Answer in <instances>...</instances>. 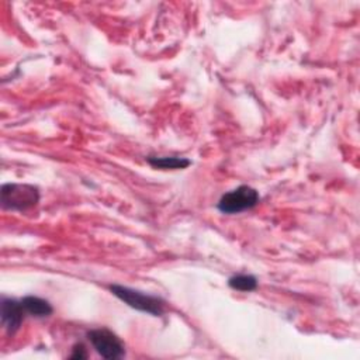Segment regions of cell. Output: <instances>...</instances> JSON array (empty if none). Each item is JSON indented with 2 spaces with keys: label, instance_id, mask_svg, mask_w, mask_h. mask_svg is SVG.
Instances as JSON below:
<instances>
[{
  "label": "cell",
  "instance_id": "8",
  "mask_svg": "<svg viewBox=\"0 0 360 360\" xmlns=\"http://www.w3.org/2000/svg\"><path fill=\"white\" fill-rule=\"evenodd\" d=\"M228 285L233 290L249 292L256 290L257 287V278L252 274H238L228 280Z\"/></svg>",
  "mask_w": 360,
  "mask_h": 360
},
{
  "label": "cell",
  "instance_id": "4",
  "mask_svg": "<svg viewBox=\"0 0 360 360\" xmlns=\"http://www.w3.org/2000/svg\"><path fill=\"white\" fill-rule=\"evenodd\" d=\"M94 350L104 359H120L125 354L124 343L121 339L107 328L93 329L87 333Z\"/></svg>",
  "mask_w": 360,
  "mask_h": 360
},
{
  "label": "cell",
  "instance_id": "1",
  "mask_svg": "<svg viewBox=\"0 0 360 360\" xmlns=\"http://www.w3.org/2000/svg\"><path fill=\"white\" fill-rule=\"evenodd\" d=\"M39 201V190L32 184L7 183L1 186L0 202L4 210L25 211L32 208Z\"/></svg>",
  "mask_w": 360,
  "mask_h": 360
},
{
  "label": "cell",
  "instance_id": "5",
  "mask_svg": "<svg viewBox=\"0 0 360 360\" xmlns=\"http://www.w3.org/2000/svg\"><path fill=\"white\" fill-rule=\"evenodd\" d=\"M25 308L20 301L14 298H3L1 301V323L8 335H14L25 316Z\"/></svg>",
  "mask_w": 360,
  "mask_h": 360
},
{
  "label": "cell",
  "instance_id": "2",
  "mask_svg": "<svg viewBox=\"0 0 360 360\" xmlns=\"http://www.w3.org/2000/svg\"><path fill=\"white\" fill-rule=\"evenodd\" d=\"M108 288L117 298L136 311L146 312L153 316H160L165 312V301L156 295L145 294L120 284H111Z\"/></svg>",
  "mask_w": 360,
  "mask_h": 360
},
{
  "label": "cell",
  "instance_id": "9",
  "mask_svg": "<svg viewBox=\"0 0 360 360\" xmlns=\"http://www.w3.org/2000/svg\"><path fill=\"white\" fill-rule=\"evenodd\" d=\"M87 357V353H86V349L82 343H77L73 346L72 349V354H70V359H86Z\"/></svg>",
  "mask_w": 360,
  "mask_h": 360
},
{
  "label": "cell",
  "instance_id": "6",
  "mask_svg": "<svg viewBox=\"0 0 360 360\" xmlns=\"http://www.w3.org/2000/svg\"><path fill=\"white\" fill-rule=\"evenodd\" d=\"M21 302L25 308V312L37 318H45L53 312V308L49 304V301L35 295H27L21 300Z\"/></svg>",
  "mask_w": 360,
  "mask_h": 360
},
{
  "label": "cell",
  "instance_id": "3",
  "mask_svg": "<svg viewBox=\"0 0 360 360\" xmlns=\"http://www.w3.org/2000/svg\"><path fill=\"white\" fill-rule=\"evenodd\" d=\"M259 193L250 186H239L225 193L217 207L224 214H239L253 208L259 202Z\"/></svg>",
  "mask_w": 360,
  "mask_h": 360
},
{
  "label": "cell",
  "instance_id": "7",
  "mask_svg": "<svg viewBox=\"0 0 360 360\" xmlns=\"http://www.w3.org/2000/svg\"><path fill=\"white\" fill-rule=\"evenodd\" d=\"M146 160L152 167L165 169V170L186 169L191 165V160H188L186 158H177V156H148Z\"/></svg>",
  "mask_w": 360,
  "mask_h": 360
}]
</instances>
